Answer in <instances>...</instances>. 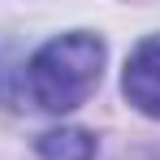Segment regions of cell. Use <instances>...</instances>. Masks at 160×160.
<instances>
[{
	"label": "cell",
	"instance_id": "2",
	"mask_svg": "<svg viewBox=\"0 0 160 160\" xmlns=\"http://www.w3.org/2000/svg\"><path fill=\"white\" fill-rule=\"evenodd\" d=\"M121 91H126V100H130L138 112H147V117L160 121V35L143 39L130 52Z\"/></svg>",
	"mask_w": 160,
	"mask_h": 160
},
{
	"label": "cell",
	"instance_id": "4",
	"mask_svg": "<svg viewBox=\"0 0 160 160\" xmlns=\"http://www.w3.org/2000/svg\"><path fill=\"white\" fill-rule=\"evenodd\" d=\"M156 160H160V156H156Z\"/></svg>",
	"mask_w": 160,
	"mask_h": 160
},
{
	"label": "cell",
	"instance_id": "1",
	"mask_svg": "<svg viewBox=\"0 0 160 160\" xmlns=\"http://www.w3.org/2000/svg\"><path fill=\"white\" fill-rule=\"evenodd\" d=\"M104 74V43L87 30L48 39L26 65V91L43 112H69L87 104Z\"/></svg>",
	"mask_w": 160,
	"mask_h": 160
},
{
	"label": "cell",
	"instance_id": "3",
	"mask_svg": "<svg viewBox=\"0 0 160 160\" xmlns=\"http://www.w3.org/2000/svg\"><path fill=\"white\" fill-rule=\"evenodd\" d=\"M39 160H95V138L87 130H48L39 134Z\"/></svg>",
	"mask_w": 160,
	"mask_h": 160
}]
</instances>
